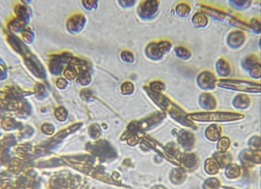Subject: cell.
<instances>
[{
    "instance_id": "52a82bcc",
    "label": "cell",
    "mask_w": 261,
    "mask_h": 189,
    "mask_svg": "<svg viewBox=\"0 0 261 189\" xmlns=\"http://www.w3.org/2000/svg\"><path fill=\"white\" fill-rule=\"evenodd\" d=\"M175 13L180 18H186L191 13V6L186 1H181L176 4L175 7Z\"/></svg>"
},
{
    "instance_id": "2e32d148",
    "label": "cell",
    "mask_w": 261,
    "mask_h": 189,
    "mask_svg": "<svg viewBox=\"0 0 261 189\" xmlns=\"http://www.w3.org/2000/svg\"><path fill=\"white\" fill-rule=\"evenodd\" d=\"M55 115L58 120H65L67 118V111L63 108H59L55 111Z\"/></svg>"
},
{
    "instance_id": "d6986e66",
    "label": "cell",
    "mask_w": 261,
    "mask_h": 189,
    "mask_svg": "<svg viewBox=\"0 0 261 189\" xmlns=\"http://www.w3.org/2000/svg\"><path fill=\"white\" fill-rule=\"evenodd\" d=\"M74 68H72L70 66V67L66 70L64 74L68 79H71L75 78L76 76V71Z\"/></svg>"
},
{
    "instance_id": "277c9868",
    "label": "cell",
    "mask_w": 261,
    "mask_h": 189,
    "mask_svg": "<svg viewBox=\"0 0 261 189\" xmlns=\"http://www.w3.org/2000/svg\"><path fill=\"white\" fill-rule=\"evenodd\" d=\"M3 32L5 36L6 40L16 52L21 55H26L29 53V49L25 45V42L16 35L13 34L6 30L5 28L2 27Z\"/></svg>"
},
{
    "instance_id": "ffe728a7",
    "label": "cell",
    "mask_w": 261,
    "mask_h": 189,
    "mask_svg": "<svg viewBox=\"0 0 261 189\" xmlns=\"http://www.w3.org/2000/svg\"><path fill=\"white\" fill-rule=\"evenodd\" d=\"M67 84H68V83L63 79H59L57 82V86L59 88H64L67 85Z\"/></svg>"
},
{
    "instance_id": "ba28073f",
    "label": "cell",
    "mask_w": 261,
    "mask_h": 189,
    "mask_svg": "<svg viewBox=\"0 0 261 189\" xmlns=\"http://www.w3.org/2000/svg\"><path fill=\"white\" fill-rule=\"evenodd\" d=\"M19 35L21 40L25 43L31 44L35 40V34L30 25L27 26Z\"/></svg>"
},
{
    "instance_id": "9a60e30c",
    "label": "cell",
    "mask_w": 261,
    "mask_h": 189,
    "mask_svg": "<svg viewBox=\"0 0 261 189\" xmlns=\"http://www.w3.org/2000/svg\"><path fill=\"white\" fill-rule=\"evenodd\" d=\"M16 122L12 119H7L4 121L3 126L6 129H11L13 128L16 129L17 127Z\"/></svg>"
},
{
    "instance_id": "ac0fdd59",
    "label": "cell",
    "mask_w": 261,
    "mask_h": 189,
    "mask_svg": "<svg viewBox=\"0 0 261 189\" xmlns=\"http://www.w3.org/2000/svg\"><path fill=\"white\" fill-rule=\"evenodd\" d=\"M42 131L48 135H51L54 131V127L49 124H44L42 127Z\"/></svg>"
},
{
    "instance_id": "9c48e42d",
    "label": "cell",
    "mask_w": 261,
    "mask_h": 189,
    "mask_svg": "<svg viewBox=\"0 0 261 189\" xmlns=\"http://www.w3.org/2000/svg\"><path fill=\"white\" fill-rule=\"evenodd\" d=\"M82 7L87 11L97 10L99 8V0H81Z\"/></svg>"
},
{
    "instance_id": "4fadbf2b",
    "label": "cell",
    "mask_w": 261,
    "mask_h": 189,
    "mask_svg": "<svg viewBox=\"0 0 261 189\" xmlns=\"http://www.w3.org/2000/svg\"><path fill=\"white\" fill-rule=\"evenodd\" d=\"M219 186V182L215 179H209L204 185L205 189H218Z\"/></svg>"
},
{
    "instance_id": "44dd1931",
    "label": "cell",
    "mask_w": 261,
    "mask_h": 189,
    "mask_svg": "<svg viewBox=\"0 0 261 189\" xmlns=\"http://www.w3.org/2000/svg\"><path fill=\"white\" fill-rule=\"evenodd\" d=\"M19 1L24 5H30L32 3L33 0H19Z\"/></svg>"
},
{
    "instance_id": "e0dca14e",
    "label": "cell",
    "mask_w": 261,
    "mask_h": 189,
    "mask_svg": "<svg viewBox=\"0 0 261 189\" xmlns=\"http://www.w3.org/2000/svg\"><path fill=\"white\" fill-rule=\"evenodd\" d=\"M184 174L179 170H175L173 172V175H172V180L176 182L177 181L180 182L184 178Z\"/></svg>"
},
{
    "instance_id": "3957f363",
    "label": "cell",
    "mask_w": 261,
    "mask_h": 189,
    "mask_svg": "<svg viewBox=\"0 0 261 189\" xmlns=\"http://www.w3.org/2000/svg\"><path fill=\"white\" fill-rule=\"evenodd\" d=\"M13 14L27 25H30L33 17V11L30 5H26L20 3L19 0H15L11 4Z\"/></svg>"
},
{
    "instance_id": "7c38bea8",
    "label": "cell",
    "mask_w": 261,
    "mask_h": 189,
    "mask_svg": "<svg viewBox=\"0 0 261 189\" xmlns=\"http://www.w3.org/2000/svg\"><path fill=\"white\" fill-rule=\"evenodd\" d=\"M206 170L210 174L217 173L218 167L213 160H209L206 164Z\"/></svg>"
},
{
    "instance_id": "5b68a950",
    "label": "cell",
    "mask_w": 261,
    "mask_h": 189,
    "mask_svg": "<svg viewBox=\"0 0 261 189\" xmlns=\"http://www.w3.org/2000/svg\"><path fill=\"white\" fill-rule=\"evenodd\" d=\"M4 24L6 30L13 34H20L25 28L28 26L25 22L11 14L5 18Z\"/></svg>"
},
{
    "instance_id": "7a4b0ae2",
    "label": "cell",
    "mask_w": 261,
    "mask_h": 189,
    "mask_svg": "<svg viewBox=\"0 0 261 189\" xmlns=\"http://www.w3.org/2000/svg\"><path fill=\"white\" fill-rule=\"evenodd\" d=\"M159 7L160 0H142L138 5L136 13L142 21L151 20L158 13Z\"/></svg>"
},
{
    "instance_id": "8992f818",
    "label": "cell",
    "mask_w": 261,
    "mask_h": 189,
    "mask_svg": "<svg viewBox=\"0 0 261 189\" xmlns=\"http://www.w3.org/2000/svg\"><path fill=\"white\" fill-rule=\"evenodd\" d=\"M29 57L25 60V63L27 67L38 77H44L45 72H44L41 63L33 55H30Z\"/></svg>"
},
{
    "instance_id": "6da1fadb",
    "label": "cell",
    "mask_w": 261,
    "mask_h": 189,
    "mask_svg": "<svg viewBox=\"0 0 261 189\" xmlns=\"http://www.w3.org/2000/svg\"><path fill=\"white\" fill-rule=\"evenodd\" d=\"M87 22V16L84 13L81 11H74L66 17L64 22L66 30L71 35L79 34L84 30Z\"/></svg>"
},
{
    "instance_id": "5bb4252c",
    "label": "cell",
    "mask_w": 261,
    "mask_h": 189,
    "mask_svg": "<svg viewBox=\"0 0 261 189\" xmlns=\"http://www.w3.org/2000/svg\"><path fill=\"white\" fill-rule=\"evenodd\" d=\"M184 164L187 168H193L196 164V159L194 155H190L185 158Z\"/></svg>"
},
{
    "instance_id": "7402d4cb",
    "label": "cell",
    "mask_w": 261,
    "mask_h": 189,
    "mask_svg": "<svg viewBox=\"0 0 261 189\" xmlns=\"http://www.w3.org/2000/svg\"><path fill=\"white\" fill-rule=\"evenodd\" d=\"M162 188H163V187H158L157 188H154V189H162Z\"/></svg>"
},
{
    "instance_id": "30bf717a",
    "label": "cell",
    "mask_w": 261,
    "mask_h": 189,
    "mask_svg": "<svg viewBox=\"0 0 261 189\" xmlns=\"http://www.w3.org/2000/svg\"><path fill=\"white\" fill-rule=\"evenodd\" d=\"M138 0H116L119 7L123 10H129L135 7Z\"/></svg>"
},
{
    "instance_id": "8fae6325",
    "label": "cell",
    "mask_w": 261,
    "mask_h": 189,
    "mask_svg": "<svg viewBox=\"0 0 261 189\" xmlns=\"http://www.w3.org/2000/svg\"><path fill=\"white\" fill-rule=\"evenodd\" d=\"M239 174V167L235 165H231L226 170V174L230 177H237Z\"/></svg>"
}]
</instances>
